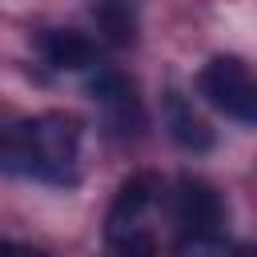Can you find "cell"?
I'll return each mask as SVG.
<instances>
[{"instance_id":"obj_7","label":"cell","mask_w":257,"mask_h":257,"mask_svg":"<svg viewBox=\"0 0 257 257\" xmlns=\"http://www.w3.org/2000/svg\"><path fill=\"white\" fill-rule=\"evenodd\" d=\"M161 112H165L169 137H173L181 149H189V153H205V149H213V128L193 112V104H189L181 92H165Z\"/></svg>"},{"instance_id":"obj_3","label":"cell","mask_w":257,"mask_h":257,"mask_svg":"<svg viewBox=\"0 0 257 257\" xmlns=\"http://www.w3.org/2000/svg\"><path fill=\"white\" fill-rule=\"evenodd\" d=\"M201 92L225 116H233L241 124L257 120V84H253V72L241 56H213L201 68Z\"/></svg>"},{"instance_id":"obj_9","label":"cell","mask_w":257,"mask_h":257,"mask_svg":"<svg viewBox=\"0 0 257 257\" xmlns=\"http://www.w3.org/2000/svg\"><path fill=\"white\" fill-rule=\"evenodd\" d=\"M177 257H249V253L225 245L221 237H185L181 249H177Z\"/></svg>"},{"instance_id":"obj_5","label":"cell","mask_w":257,"mask_h":257,"mask_svg":"<svg viewBox=\"0 0 257 257\" xmlns=\"http://www.w3.org/2000/svg\"><path fill=\"white\" fill-rule=\"evenodd\" d=\"M88 92H92V100L104 108V116H108V124H112L116 133H137V128L145 124L137 88H133L120 72H96V76L88 80Z\"/></svg>"},{"instance_id":"obj_1","label":"cell","mask_w":257,"mask_h":257,"mask_svg":"<svg viewBox=\"0 0 257 257\" xmlns=\"http://www.w3.org/2000/svg\"><path fill=\"white\" fill-rule=\"evenodd\" d=\"M0 169L44 185H76L80 124L64 112H40L0 128Z\"/></svg>"},{"instance_id":"obj_10","label":"cell","mask_w":257,"mask_h":257,"mask_svg":"<svg viewBox=\"0 0 257 257\" xmlns=\"http://www.w3.org/2000/svg\"><path fill=\"white\" fill-rule=\"evenodd\" d=\"M0 257H44V249H32L20 241H0Z\"/></svg>"},{"instance_id":"obj_6","label":"cell","mask_w":257,"mask_h":257,"mask_svg":"<svg viewBox=\"0 0 257 257\" xmlns=\"http://www.w3.org/2000/svg\"><path fill=\"white\" fill-rule=\"evenodd\" d=\"M40 52L60 72H84V68L96 64V44L84 32H76V28H52V32H44L40 36Z\"/></svg>"},{"instance_id":"obj_8","label":"cell","mask_w":257,"mask_h":257,"mask_svg":"<svg viewBox=\"0 0 257 257\" xmlns=\"http://www.w3.org/2000/svg\"><path fill=\"white\" fill-rule=\"evenodd\" d=\"M92 16L100 24V32L112 40V44H133L137 40V8L128 0H96L92 4Z\"/></svg>"},{"instance_id":"obj_4","label":"cell","mask_w":257,"mask_h":257,"mask_svg":"<svg viewBox=\"0 0 257 257\" xmlns=\"http://www.w3.org/2000/svg\"><path fill=\"white\" fill-rule=\"evenodd\" d=\"M173 221L181 229V241L185 237H221L225 205L213 185H205L197 177H181L177 193H173Z\"/></svg>"},{"instance_id":"obj_2","label":"cell","mask_w":257,"mask_h":257,"mask_svg":"<svg viewBox=\"0 0 257 257\" xmlns=\"http://www.w3.org/2000/svg\"><path fill=\"white\" fill-rule=\"evenodd\" d=\"M157 197H161V181L153 173H137L116 189L104 217V241L116 257H157V237L145 225Z\"/></svg>"}]
</instances>
